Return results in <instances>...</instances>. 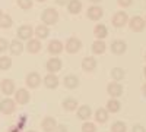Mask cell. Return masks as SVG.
Here are the masks:
<instances>
[{
  "label": "cell",
  "mask_w": 146,
  "mask_h": 132,
  "mask_svg": "<svg viewBox=\"0 0 146 132\" xmlns=\"http://www.w3.org/2000/svg\"><path fill=\"white\" fill-rule=\"evenodd\" d=\"M143 74H145V76H146V66H145V70H143Z\"/></svg>",
  "instance_id": "43"
},
{
  "label": "cell",
  "mask_w": 146,
  "mask_h": 132,
  "mask_svg": "<svg viewBox=\"0 0 146 132\" xmlns=\"http://www.w3.org/2000/svg\"><path fill=\"white\" fill-rule=\"evenodd\" d=\"M57 126V122H56V119L51 117V116H45L42 119V122H41V128L44 132H53Z\"/></svg>",
  "instance_id": "12"
},
{
  "label": "cell",
  "mask_w": 146,
  "mask_h": 132,
  "mask_svg": "<svg viewBox=\"0 0 146 132\" xmlns=\"http://www.w3.org/2000/svg\"><path fill=\"white\" fill-rule=\"evenodd\" d=\"M127 126L124 122H114L111 126V132H126Z\"/></svg>",
  "instance_id": "31"
},
{
  "label": "cell",
  "mask_w": 146,
  "mask_h": 132,
  "mask_svg": "<svg viewBox=\"0 0 146 132\" xmlns=\"http://www.w3.org/2000/svg\"><path fill=\"white\" fill-rule=\"evenodd\" d=\"M27 132H36V131H27Z\"/></svg>",
  "instance_id": "44"
},
{
  "label": "cell",
  "mask_w": 146,
  "mask_h": 132,
  "mask_svg": "<svg viewBox=\"0 0 146 132\" xmlns=\"http://www.w3.org/2000/svg\"><path fill=\"white\" fill-rule=\"evenodd\" d=\"M38 2H45V0H38Z\"/></svg>",
  "instance_id": "45"
},
{
  "label": "cell",
  "mask_w": 146,
  "mask_h": 132,
  "mask_svg": "<svg viewBox=\"0 0 146 132\" xmlns=\"http://www.w3.org/2000/svg\"><path fill=\"white\" fill-rule=\"evenodd\" d=\"M145 19L142 18V16H133L130 21H129V27H130V29L131 31H135V32H140V31H143V28H145Z\"/></svg>",
  "instance_id": "4"
},
{
  "label": "cell",
  "mask_w": 146,
  "mask_h": 132,
  "mask_svg": "<svg viewBox=\"0 0 146 132\" xmlns=\"http://www.w3.org/2000/svg\"><path fill=\"white\" fill-rule=\"evenodd\" d=\"M18 37L21 40H31V37L34 35V29L31 25H22L18 28Z\"/></svg>",
  "instance_id": "11"
},
{
  "label": "cell",
  "mask_w": 146,
  "mask_h": 132,
  "mask_svg": "<svg viewBox=\"0 0 146 132\" xmlns=\"http://www.w3.org/2000/svg\"><path fill=\"white\" fill-rule=\"evenodd\" d=\"M120 107H121V104H120V101L118 100H115V98H110L108 101H107V112L108 113H117L118 110H120Z\"/></svg>",
  "instance_id": "23"
},
{
  "label": "cell",
  "mask_w": 146,
  "mask_h": 132,
  "mask_svg": "<svg viewBox=\"0 0 146 132\" xmlns=\"http://www.w3.org/2000/svg\"><path fill=\"white\" fill-rule=\"evenodd\" d=\"M117 2H118V5H120V6L127 7V6H130V5H131L133 0H117Z\"/></svg>",
  "instance_id": "36"
},
{
  "label": "cell",
  "mask_w": 146,
  "mask_h": 132,
  "mask_svg": "<svg viewBox=\"0 0 146 132\" xmlns=\"http://www.w3.org/2000/svg\"><path fill=\"white\" fill-rule=\"evenodd\" d=\"M31 98V94L25 90V88H19L18 91H15V103L18 104H27Z\"/></svg>",
  "instance_id": "5"
},
{
  "label": "cell",
  "mask_w": 146,
  "mask_h": 132,
  "mask_svg": "<svg viewBox=\"0 0 146 132\" xmlns=\"http://www.w3.org/2000/svg\"><path fill=\"white\" fill-rule=\"evenodd\" d=\"M145 59H146V56H145Z\"/></svg>",
  "instance_id": "46"
},
{
  "label": "cell",
  "mask_w": 146,
  "mask_h": 132,
  "mask_svg": "<svg viewBox=\"0 0 146 132\" xmlns=\"http://www.w3.org/2000/svg\"><path fill=\"white\" fill-rule=\"evenodd\" d=\"M142 91H143V95H145V97H146V84H145V85L142 87Z\"/></svg>",
  "instance_id": "40"
},
{
  "label": "cell",
  "mask_w": 146,
  "mask_h": 132,
  "mask_svg": "<svg viewBox=\"0 0 146 132\" xmlns=\"http://www.w3.org/2000/svg\"><path fill=\"white\" fill-rule=\"evenodd\" d=\"M102 15H104V10H102L100 6H91V7L88 9V18L92 19V21L101 19Z\"/></svg>",
  "instance_id": "15"
},
{
  "label": "cell",
  "mask_w": 146,
  "mask_h": 132,
  "mask_svg": "<svg viewBox=\"0 0 146 132\" xmlns=\"http://www.w3.org/2000/svg\"><path fill=\"white\" fill-rule=\"evenodd\" d=\"M67 9H69L70 13H79V12L82 10V3L79 2V0H70Z\"/></svg>",
  "instance_id": "27"
},
{
  "label": "cell",
  "mask_w": 146,
  "mask_h": 132,
  "mask_svg": "<svg viewBox=\"0 0 146 132\" xmlns=\"http://www.w3.org/2000/svg\"><path fill=\"white\" fill-rule=\"evenodd\" d=\"M9 49H10V53L13 56H18L23 52V44L19 40H13L12 43H9Z\"/></svg>",
  "instance_id": "17"
},
{
  "label": "cell",
  "mask_w": 146,
  "mask_h": 132,
  "mask_svg": "<svg viewBox=\"0 0 146 132\" xmlns=\"http://www.w3.org/2000/svg\"><path fill=\"white\" fill-rule=\"evenodd\" d=\"M124 70L121 69V68H114L113 70H111V76H113V79L114 81H121L124 78Z\"/></svg>",
  "instance_id": "30"
},
{
  "label": "cell",
  "mask_w": 146,
  "mask_h": 132,
  "mask_svg": "<svg viewBox=\"0 0 146 132\" xmlns=\"http://www.w3.org/2000/svg\"><path fill=\"white\" fill-rule=\"evenodd\" d=\"M107 34H108V31H107L105 25H102V23L95 25V28H94V35L96 37V40H104V38L107 37Z\"/></svg>",
  "instance_id": "21"
},
{
  "label": "cell",
  "mask_w": 146,
  "mask_h": 132,
  "mask_svg": "<svg viewBox=\"0 0 146 132\" xmlns=\"http://www.w3.org/2000/svg\"><path fill=\"white\" fill-rule=\"evenodd\" d=\"M96 68V60L94 57H85L82 60V69L85 72H92Z\"/></svg>",
  "instance_id": "18"
},
{
  "label": "cell",
  "mask_w": 146,
  "mask_h": 132,
  "mask_svg": "<svg viewBox=\"0 0 146 132\" xmlns=\"http://www.w3.org/2000/svg\"><path fill=\"white\" fill-rule=\"evenodd\" d=\"M45 68L48 70V74H56V72H58L62 69V60H60L58 57H51L50 60L47 62Z\"/></svg>",
  "instance_id": "9"
},
{
  "label": "cell",
  "mask_w": 146,
  "mask_h": 132,
  "mask_svg": "<svg viewBox=\"0 0 146 132\" xmlns=\"http://www.w3.org/2000/svg\"><path fill=\"white\" fill-rule=\"evenodd\" d=\"M63 107L67 112H73V110H76V107H78V101L75 98H66L63 101Z\"/></svg>",
  "instance_id": "28"
},
{
  "label": "cell",
  "mask_w": 146,
  "mask_h": 132,
  "mask_svg": "<svg viewBox=\"0 0 146 132\" xmlns=\"http://www.w3.org/2000/svg\"><path fill=\"white\" fill-rule=\"evenodd\" d=\"M18 6L23 10L32 7V0H18Z\"/></svg>",
  "instance_id": "33"
},
{
  "label": "cell",
  "mask_w": 146,
  "mask_h": 132,
  "mask_svg": "<svg viewBox=\"0 0 146 132\" xmlns=\"http://www.w3.org/2000/svg\"><path fill=\"white\" fill-rule=\"evenodd\" d=\"M16 109V103L12 98H5L0 101V112L3 115H12Z\"/></svg>",
  "instance_id": "3"
},
{
  "label": "cell",
  "mask_w": 146,
  "mask_h": 132,
  "mask_svg": "<svg viewBox=\"0 0 146 132\" xmlns=\"http://www.w3.org/2000/svg\"><path fill=\"white\" fill-rule=\"evenodd\" d=\"M27 50H28V53H32V54H35V53H38L40 50H41V41L40 40H28V43H27Z\"/></svg>",
  "instance_id": "16"
},
{
  "label": "cell",
  "mask_w": 146,
  "mask_h": 132,
  "mask_svg": "<svg viewBox=\"0 0 146 132\" xmlns=\"http://www.w3.org/2000/svg\"><path fill=\"white\" fill-rule=\"evenodd\" d=\"M127 22H129V16H127L126 12H123V10L117 12V13L113 16V25H114V27H117V28L124 27Z\"/></svg>",
  "instance_id": "6"
},
{
  "label": "cell",
  "mask_w": 146,
  "mask_h": 132,
  "mask_svg": "<svg viewBox=\"0 0 146 132\" xmlns=\"http://www.w3.org/2000/svg\"><path fill=\"white\" fill-rule=\"evenodd\" d=\"M12 23H13V21H12V18L9 15H3L0 18V27L2 28H10Z\"/></svg>",
  "instance_id": "32"
},
{
  "label": "cell",
  "mask_w": 146,
  "mask_h": 132,
  "mask_svg": "<svg viewBox=\"0 0 146 132\" xmlns=\"http://www.w3.org/2000/svg\"><path fill=\"white\" fill-rule=\"evenodd\" d=\"M58 21V13L57 10L53 7H48L42 12V22L44 25H54V23Z\"/></svg>",
  "instance_id": "1"
},
{
  "label": "cell",
  "mask_w": 146,
  "mask_h": 132,
  "mask_svg": "<svg viewBox=\"0 0 146 132\" xmlns=\"http://www.w3.org/2000/svg\"><path fill=\"white\" fill-rule=\"evenodd\" d=\"M3 16V12H2V9H0V18H2Z\"/></svg>",
  "instance_id": "42"
},
{
  "label": "cell",
  "mask_w": 146,
  "mask_h": 132,
  "mask_svg": "<svg viewBox=\"0 0 146 132\" xmlns=\"http://www.w3.org/2000/svg\"><path fill=\"white\" fill-rule=\"evenodd\" d=\"M107 92L111 95L113 98H117L123 94V87H121L118 82H110L107 85Z\"/></svg>",
  "instance_id": "7"
},
{
  "label": "cell",
  "mask_w": 146,
  "mask_h": 132,
  "mask_svg": "<svg viewBox=\"0 0 146 132\" xmlns=\"http://www.w3.org/2000/svg\"><path fill=\"white\" fill-rule=\"evenodd\" d=\"M78 116L82 119V121H88V119L92 116V110L89 106H80L78 110Z\"/></svg>",
  "instance_id": "24"
},
{
  "label": "cell",
  "mask_w": 146,
  "mask_h": 132,
  "mask_svg": "<svg viewBox=\"0 0 146 132\" xmlns=\"http://www.w3.org/2000/svg\"><path fill=\"white\" fill-rule=\"evenodd\" d=\"M80 47H82V41H80L79 38H76V37H70V38L66 41V44H64L66 52L70 53V54L78 53V52L80 50Z\"/></svg>",
  "instance_id": "2"
},
{
  "label": "cell",
  "mask_w": 146,
  "mask_h": 132,
  "mask_svg": "<svg viewBox=\"0 0 146 132\" xmlns=\"http://www.w3.org/2000/svg\"><path fill=\"white\" fill-rule=\"evenodd\" d=\"M91 2H94V3H100L101 0H91Z\"/></svg>",
  "instance_id": "41"
},
{
  "label": "cell",
  "mask_w": 146,
  "mask_h": 132,
  "mask_svg": "<svg viewBox=\"0 0 146 132\" xmlns=\"http://www.w3.org/2000/svg\"><path fill=\"white\" fill-rule=\"evenodd\" d=\"M34 34L36 35V40H44L48 37V34H50V31H48V27L47 25H38L35 28Z\"/></svg>",
  "instance_id": "22"
},
{
  "label": "cell",
  "mask_w": 146,
  "mask_h": 132,
  "mask_svg": "<svg viewBox=\"0 0 146 132\" xmlns=\"http://www.w3.org/2000/svg\"><path fill=\"white\" fill-rule=\"evenodd\" d=\"M44 84L47 88H57L58 85V78L56 76V74H48L45 78H44Z\"/></svg>",
  "instance_id": "19"
},
{
  "label": "cell",
  "mask_w": 146,
  "mask_h": 132,
  "mask_svg": "<svg viewBox=\"0 0 146 132\" xmlns=\"http://www.w3.org/2000/svg\"><path fill=\"white\" fill-rule=\"evenodd\" d=\"M69 2H70V0H56V3L57 5H62V6L66 5V3H69Z\"/></svg>",
  "instance_id": "39"
},
{
  "label": "cell",
  "mask_w": 146,
  "mask_h": 132,
  "mask_svg": "<svg viewBox=\"0 0 146 132\" xmlns=\"http://www.w3.org/2000/svg\"><path fill=\"white\" fill-rule=\"evenodd\" d=\"M9 47V41L6 38H0V53L6 52V49Z\"/></svg>",
  "instance_id": "35"
},
{
  "label": "cell",
  "mask_w": 146,
  "mask_h": 132,
  "mask_svg": "<svg viewBox=\"0 0 146 132\" xmlns=\"http://www.w3.org/2000/svg\"><path fill=\"white\" fill-rule=\"evenodd\" d=\"M107 49V44L102 41V40H95L94 44H92V52L95 54H102Z\"/></svg>",
  "instance_id": "25"
},
{
  "label": "cell",
  "mask_w": 146,
  "mask_h": 132,
  "mask_svg": "<svg viewBox=\"0 0 146 132\" xmlns=\"http://www.w3.org/2000/svg\"><path fill=\"white\" fill-rule=\"evenodd\" d=\"M12 66V57L9 56H2L0 57V69L2 70H7Z\"/></svg>",
  "instance_id": "29"
},
{
  "label": "cell",
  "mask_w": 146,
  "mask_h": 132,
  "mask_svg": "<svg viewBox=\"0 0 146 132\" xmlns=\"http://www.w3.org/2000/svg\"><path fill=\"white\" fill-rule=\"evenodd\" d=\"M54 132H67V128L64 125H57L56 129H54Z\"/></svg>",
  "instance_id": "37"
},
{
  "label": "cell",
  "mask_w": 146,
  "mask_h": 132,
  "mask_svg": "<svg viewBox=\"0 0 146 132\" xmlns=\"http://www.w3.org/2000/svg\"><path fill=\"white\" fill-rule=\"evenodd\" d=\"M127 50V44L121 40H115L111 43V52L114 54H123L124 52Z\"/></svg>",
  "instance_id": "14"
},
{
  "label": "cell",
  "mask_w": 146,
  "mask_h": 132,
  "mask_svg": "<svg viewBox=\"0 0 146 132\" xmlns=\"http://www.w3.org/2000/svg\"><path fill=\"white\" fill-rule=\"evenodd\" d=\"M131 132H146V129L142 125H136V126H133V131Z\"/></svg>",
  "instance_id": "38"
},
{
  "label": "cell",
  "mask_w": 146,
  "mask_h": 132,
  "mask_svg": "<svg viewBox=\"0 0 146 132\" xmlns=\"http://www.w3.org/2000/svg\"><path fill=\"white\" fill-rule=\"evenodd\" d=\"M82 132H96V128H95V125L91 123V122H85V123L82 125Z\"/></svg>",
  "instance_id": "34"
},
{
  "label": "cell",
  "mask_w": 146,
  "mask_h": 132,
  "mask_svg": "<svg viewBox=\"0 0 146 132\" xmlns=\"http://www.w3.org/2000/svg\"><path fill=\"white\" fill-rule=\"evenodd\" d=\"M95 121L98 122V123H105L108 121V112L105 109H100L95 112Z\"/></svg>",
  "instance_id": "26"
},
{
  "label": "cell",
  "mask_w": 146,
  "mask_h": 132,
  "mask_svg": "<svg viewBox=\"0 0 146 132\" xmlns=\"http://www.w3.org/2000/svg\"><path fill=\"white\" fill-rule=\"evenodd\" d=\"M79 85V78L76 75H67L64 76V87L69 90H73Z\"/></svg>",
  "instance_id": "20"
},
{
  "label": "cell",
  "mask_w": 146,
  "mask_h": 132,
  "mask_svg": "<svg viewBox=\"0 0 146 132\" xmlns=\"http://www.w3.org/2000/svg\"><path fill=\"white\" fill-rule=\"evenodd\" d=\"M25 82H27V87H29V88H36V87L41 84V76H40V74H36V72H31V74L27 75Z\"/></svg>",
  "instance_id": "10"
},
{
  "label": "cell",
  "mask_w": 146,
  "mask_h": 132,
  "mask_svg": "<svg viewBox=\"0 0 146 132\" xmlns=\"http://www.w3.org/2000/svg\"><path fill=\"white\" fill-rule=\"evenodd\" d=\"M0 90L5 95H12L15 94V82L12 79H3L0 82Z\"/></svg>",
  "instance_id": "8"
},
{
  "label": "cell",
  "mask_w": 146,
  "mask_h": 132,
  "mask_svg": "<svg viewBox=\"0 0 146 132\" xmlns=\"http://www.w3.org/2000/svg\"><path fill=\"white\" fill-rule=\"evenodd\" d=\"M47 49H48V52H50L51 54H60L63 52V49H64V44L62 41H58V40H53V41L48 43Z\"/></svg>",
  "instance_id": "13"
}]
</instances>
